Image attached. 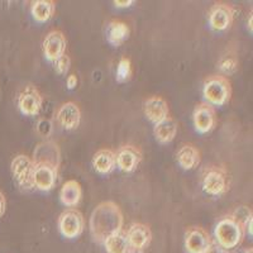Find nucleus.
<instances>
[{"label": "nucleus", "instance_id": "72a5a7b5", "mask_svg": "<svg viewBox=\"0 0 253 253\" xmlns=\"http://www.w3.org/2000/svg\"><path fill=\"white\" fill-rule=\"evenodd\" d=\"M232 253H253V250L252 248H238V250H234Z\"/></svg>", "mask_w": 253, "mask_h": 253}, {"label": "nucleus", "instance_id": "cd10ccee", "mask_svg": "<svg viewBox=\"0 0 253 253\" xmlns=\"http://www.w3.org/2000/svg\"><path fill=\"white\" fill-rule=\"evenodd\" d=\"M70 66H71V58H70V56L66 55V53L61 56L60 58H57V60L53 62L55 71L61 76L66 75L70 70Z\"/></svg>", "mask_w": 253, "mask_h": 253}, {"label": "nucleus", "instance_id": "c756f323", "mask_svg": "<svg viewBox=\"0 0 253 253\" xmlns=\"http://www.w3.org/2000/svg\"><path fill=\"white\" fill-rule=\"evenodd\" d=\"M205 253H230V252L225 250V248L221 247V246H219L216 242H211V245H210V247L208 248Z\"/></svg>", "mask_w": 253, "mask_h": 253}, {"label": "nucleus", "instance_id": "393cba45", "mask_svg": "<svg viewBox=\"0 0 253 253\" xmlns=\"http://www.w3.org/2000/svg\"><path fill=\"white\" fill-rule=\"evenodd\" d=\"M104 247L107 253H128L130 251L129 242L126 239V232L121 230L118 233L112 234L104 241Z\"/></svg>", "mask_w": 253, "mask_h": 253}, {"label": "nucleus", "instance_id": "a211bd4d", "mask_svg": "<svg viewBox=\"0 0 253 253\" xmlns=\"http://www.w3.org/2000/svg\"><path fill=\"white\" fill-rule=\"evenodd\" d=\"M130 36L129 26L119 19L109 20L105 26V38L113 47H121Z\"/></svg>", "mask_w": 253, "mask_h": 253}, {"label": "nucleus", "instance_id": "5701e85b", "mask_svg": "<svg viewBox=\"0 0 253 253\" xmlns=\"http://www.w3.org/2000/svg\"><path fill=\"white\" fill-rule=\"evenodd\" d=\"M56 12V4L52 0H37L31 6V14L38 23H46Z\"/></svg>", "mask_w": 253, "mask_h": 253}, {"label": "nucleus", "instance_id": "b1692460", "mask_svg": "<svg viewBox=\"0 0 253 253\" xmlns=\"http://www.w3.org/2000/svg\"><path fill=\"white\" fill-rule=\"evenodd\" d=\"M216 67L220 71V75L225 76V78L234 75L239 69V58L236 49H227L219 58Z\"/></svg>", "mask_w": 253, "mask_h": 253}, {"label": "nucleus", "instance_id": "f8f14e48", "mask_svg": "<svg viewBox=\"0 0 253 253\" xmlns=\"http://www.w3.org/2000/svg\"><path fill=\"white\" fill-rule=\"evenodd\" d=\"M193 121L195 130L200 134L209 133L216 124V113L214 107L208 103H200L193 112Z\"/></svg>", "mask_w": 253, "mask_h": 253}, {"label": "nucleus", "instance_id": "ddd939ff", "mask_svg": "<svg viewBox=\"0 0 253 253\" xmlns=\"http://www.w3.org/2000/svg\"><path fill=\"white\" fill-rule=\"evenodd\" d=\"M211 242L210 234L202 227H190L185 232V250L187 253H205Z\"/></svg>", "mask_w": 253, "mask_h": 253}, {"label": "nucleus", "instance_id": "412c9836", "mask_svg": "<svg viewBox=\"0 0 253 253\" xmlns=\"http://www.w3.org/2000/svg\"><path fill=\"white\" fill-rule=\"evenodd\" d=\"M83 196L81 185L76 180H69L63 184L60 191V200L65 207L75 208Z\"/></svg>", "mask_w": 253, "mask_h": 253}, {"label": "nucleus", "instance_id": "7c9ffc66", "mask_svg": "<svg viewBox=\"0 0 253 253\" xmlns=\"http://www.w3.org/2000/svg\"><path fill=\"white\" fill-rule=\"evenodd\" d=\"M67 89L69 90H74L76 86H78V76L75 74H71V75L67 78Z\"/></svg>", "mask_w": 253, "mask_h": 253}, {"label": "nucleus", "instance_id": "f704fd0d", "mask_svg": "<svg viewBox=\"0 0 253 253\" xmlns=\"http://www.w3.org/2000/svg\"><path fill=\"white\" fill-rule=\"evenodd\" d=\"M253 15H252V13H250V18H248V22H247V27H248V31L251 32V33H252L253 32Z\"/></svg>", "mask_w": 253, "mask_h": 253}, {"label": "nucleus", "instance_id": "423d86ee", "mask_svg": "<svg viewBox=\"0 0 253 253\" xmlns=\"http://www.w3.org/2000/svg\"><path fill=\"white\" fill-rule=\"evenodd\" d=\"M234 13H236L234 12V8L230 4L223 3V1L215 3L210 8L209 13H208L209 26L214 31H227L233 24Z\"/></svg>", "mask_w": 253, "mask_h": 253}, {"label": "nucleus", "instance_id": "c9c22d12", "mask_svg": "<svg viewBox=\"0 0 253 253\" xmlns=\"http://www.w3.org/2000/svg\"><path fill=\"white\" fill-rule=\"evenodd\" d=\"M128 253H144V251H141V250H133V248H130V251Z\"/></svg>", "mask_w": 253, "mask_h": 253}, {"label": "nucleus", "instance_id": "6e6552de", "mask_svg": "<svg viewBox=\"0 0 253 253\" xmlns=\"http://www.w3.org/2000/svg\"><path fill=\"white\" fill-rule=\"evenodd\" d=\"M43 98L33 85H27L18 95V109L26 117H36L41 112Z\"/></svg>", "mask_w": 253, "mask_h": 253}, {"label": "nucleus", "instance_id": "2eb2a0df", "mask_svg": "<svg viewBox=\"0 0 253 253\" xmlns=\"http://www.w3.org/2000/svg\"><path fill=\"white\" fill-rule=\"evenodd\" d=\"M56 121L63 129H76L81 122V112L78 104L74 101L63 103L56 113Z\"/></svg>", "mask_w": 253, "mask_h": 253}, {"label": "nucleus", "instance_id": "4468645a", "mask_svg": "<svg viewBox=\"0 0 253 253\" xmlns=\"http://www.w3.org/2000/svg\"><path fill=\"white\" fill-rule=\"evenodd\" d=\"M32 161L35 165H51L58 169L61 162V152L57 143L52 141H44L38 144L33 152Z\"/></svg>", "mask_w": 253, "mask_h": 253}, {"label": "nucleus", "instance_id": "f257e3e1", "mask_svg": "<svg viewBox=\"0 0 253 253\" xmlns=\"http://www.w3.org/2000/svg\"><path fill=\"white\" fill-rule=\"evenodd\" d=\"M123 213L118 205L114 202L100 203L90 215L89 227L92 239L104 243L108 237L123 230Z\"/></svg>", "mask_w": 253, "mask_h": 253}, {"label": "nucleus", "instance_id": "f03ea898", "mask_svg": "<svg viewBox=\"0 0 253 253\" xmlns=\"http://www.w3.org/2000/svg\"><path fill=\"white\" fill-rule=\"evenodd\" d=\"M203 96L205 103L210 104L211 107H223L229 103L232 98L230 81L220 74L208 76L203 85Z\"/></svg>", "mask_w": 253, "mask_h": 253}, {"label": "nucleus", "instance_id": "9d476101", "mask_svg": "<svg viewBox=\"0 0 253 253\" xmlns=\"http://www.w3.org/2000/svg\"><path fill=\"white\" fill-rule=\"evenodd\" d=\"M58 169L51 165H35L33 175H32V184L33 189L40 191H49L55 187L57 181Z\"/></svg>", "mask_w": 253, "mask_h": 253}, {"label": "nucleus", "instance_id": "7ed1b4c3", "mask_svg": "<svg viewBox=\"0 0 253 253\" xmlns=\"http://www.w3.org/2000/svg\"><path fill=\"white\" fill-rule=\"evenodd\" d=\"M246 228L234 220L230 215L224 216L218 221L214 229L216 243L227 251L236 250L245 239Z\"/></svg>", "mask_w": 253, "mask_h": 253}, {"label": "nucleus", "instance_id": "2f4dec72", "mask_svg": "<svg viewBox=\"0 0 253 253\" xmlns=\"http://www.w3.org/2000/svg\"><path fill=\"white\" fill-rule=\"evenodd\" d=\"M133 4H134V1H133V0H124V1L115 0L114 1V5L117 6V8H129V6H132Z\"/></svg>", "mask_w": 253, "mask_h": 253}, {"label": "nucleus", "instance_id": "c85d7f7f", "mask_svg": "<svg viewBox=\"0 0 253 253\" xmlns=\"http://www.w3.org/2000/svg\"><path fill=\"white\" fill-rule=\"evenodd\" d=\"M37 130L38 133L43 135V137H48L52 132V123L48 119H41V121L38 122Z\"/></svg>", "mask_w": 253, "mask_h": 253}, {"label": "nucleus", "instance_id": "f3484780", "mask_svg": "<svg viewBox=\"0 0 253 253\" xmlns=\"http://www.w3.org/2000/svg\"><path fill=\"white\" fill-rule=\"evenodd\" d=\"M144 115L153 124L160 123L161 121L166 119L170 114L169 104L161 96H151L144 101Z\"/></svg>", "mask_w": 253, "mask_h": 253}, {"label": "nucleus", "instance_id": "a878e982", "mask_svg": "<svg viewBox=\"0 0 253 253\" xmlns=\"http://www.w3.org/2000/svg\"><path fill=\"white\" fill-rule=\"evenodd\" d=\"M132 62L126 56L122 57L117 65V72H115V80L119 84L128 83L132 78Z\"/></svg>", "mask_w": 253, "mask_h": 253}, {"label": "nucleus", "instance_id": "1a4fd4ad", "mask_svg": "<svg viewBox=\"0 0 253 253\" xmlns=\"http://www.w3.org/2000/svg\"><path fill=\"white\" fill-rule=\"evenodd\" d=\"M66 37L58 29H55V31H51L49 33H47V36L43 40V43H42L44 57H46L47 61L52 63L66 53Z\"/></svg>", "mask_w": 253, "mask_h": 253}, {"label": "nucleus", "instance_id": "6ab92c4d", "mask_svg": "<svg viewBox=\"0 0 253 253\" xmlns=\"http://www.w3.org/2000/svg\"><path fill=\"white\" fill-rule=\"evenodd\" d=\"M176 160L184 170H194L202 162V153L194 144H182L176 153Z\"/></svg>", "mask_w": 253, "mask_h": 253}, {"label": "nucleus", "instance_id": "aec40b11", "mask_svg": "<svg viewBox=\"0 0 253 253\" xmlns=\"http://www.w3.org/2000/svg\"><path fill=\"white\" fill-rule=\"evenodd\" d=\"M92 166L95 171L100 175H108L117 167L115 164V153L109 148L99 150L92 157Z\"/></svg>", "mask_w": 253, "mask_h": 253}, {"label": "nucleus", "instance_id": "473e14b6", "mask_svg": "<svg viewBox=\"0 0 253 253\" xmlns=\"http://www.w3.org/2000/svg\"><path fill=\"white\" fill-rule=\"evenodd\" d=\"M5 210H6V199L5 196H4V194L0 191V218L4 215Z\"/></svg>", "mask_w": 253, "mask_h": 253}, {"label": "nucleus", "instance_id": "0eeeda50", "mask_svg": "<svg viewBox=\"0 0 253 253\" xmlns=\"http://www.w3.org/2000/svg\"><path fill=\"white\" fill-rule=\"evenodd\" d=\"M12 173L14 176V180L17 181L18 186L23 190L33 189L32 184V175H33V169L35 164L32 161V158L27 155H18L13 158L12 165Z\"/></svg>", "mask_w": 253, "mask_h": 253}, {"label": "nucleus", "instance_id": "9b49d317", "mask_svg": "<svg viewBox=\"0 0 253 253\" xmlns=\"http://www.w3.org/2000/svg\"><path fill=\"white\" fill-rule=\"evenodd\" d=\"M142 161V151L132 144L122 146L115 153V164L123 172H133L138 169Z\"/></svg>", "mask_w": 253, "mask_h": 253}, {"label": "nucleus", "instance_id": "39448f33", "mask_svg": "<svg viewBox=\"0 0 253 253\" xmlns=\"http://www.w3.org/2000/svg\"><path fill=\"white\" fill-rule=\"evenodd\" d=\"M84 228H85L84 215L76 208H69L63 210L58 216V229L65 238H78L84 232Z\"/></svg>", "mask_w": 253, "mask_h": 253}, {"label": "nucleus", "instance_id": "20e7f679", "mask_svg": "<svg viewBox=\"0 0 253 253\" xmlns=\"http://www.w3.org/2000/svg\"><path fill=\"white\" fill-rule=\"evenodd\" d=\"M202 186L208 195L221 196L229 190V175L224 167L209 166L202 173Z\"/></svg>", "mask_w": 253, "mask_h": 253}, {"label": "nucleus", "instance_id": "4be33fe9", "mask_svg": "<svg viewBox=\"0 0 253 253\" xmlns=\"http://www.w3.org/2000/svg\"><path fill=\"white\" fill-rule=\"evenodd\" d=\"M176 133H177V122L171 117H167L160 123L155 124V128H153V134L157 142L161 144L170 143L171 141H173Z\"/></svg>", "mask_w": 253, "mask_h": 253}, {"label": "nucleus", "instance_id": "bb28decb", "mask_svg": "<svg viewBox=\"0 0 253 253\" xmlns=\"http://www.w3.org/2000/svg\"><path fill=\"white\" fill-rule=\"evenodd\" d=\"M234 220H237L241 225H243L245 228H247L248 221L252 220V210L251 208L245 207V205H242V207H237L236 209L233 210V213L229 214Z\"/></svg>", "mask_w": 253, "mask_h": 253}, {"label": "nucleus", "instance_id": "dca6fc26", "mask_svg": "<svg viewBox=\"0 0 253 253\" xmlns=\"http://www.w3.org/2000/svg\"><path fill=\"white\" fill-rule=\"evenodd\" d=\"M126 236L133 250L144 251L152 241V232L150 227L143 223H133L126 232Z\"/></svg>", "mask_w": 253, "mask_h": 253}]
</instances>
